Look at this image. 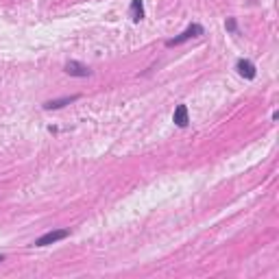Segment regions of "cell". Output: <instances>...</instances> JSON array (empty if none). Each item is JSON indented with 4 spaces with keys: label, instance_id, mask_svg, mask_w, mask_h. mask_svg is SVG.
Listing matches in <instances>:
<instances>
[{
    "label": "cell",
    "instance_id": "1",
    "mask_svg": "<svg viewBox=\"0 0 279 279\" xmlns=\"http://www.w3.org/2000/svg\"><path fill=\"white\" fill-rule=\"evenodd\" d=\"M205 31H203V26L201 24H190L187 26L186 31H183V33H179L177 37H172V39H168V42H166V48H172V46H181V44H186V42H190V39H194V37H201V35H203Z\"/></svg>",
    "mask_w": 279,
    "mask_h": 279
},
{
    "label": "cell",
    "instance_id": "2",
    "mask_svg": "<svg viewBox=\"0 0 279 279\" xmlns=\"http://www.w3.org/2000/svg\"><path fill=\"white\" fill-rule=\"evenodd\" d=\"M70 235L68 229H52V231H46L44 235H39L37 240H35V247H48V244H55V242H61V240H65Z\"/></svg>",
    "mask_w": 279,
    "mask_h": 279
},
{
    "label": "cell",
    "instance_id": "3",
    "mask_svg": "<svg viewBox=\"0 0 279 279\" xmlns=\"http://www.w3.org/2000/svg\"><path fill=\"white\" fill-rule=\"evenodd\" d=\"M63 72L65 74H70V77H77V78H85V77H90L92 74V70L87 68L85 63H81V61H68V63L63 65Z\"/></svg>",
    "mask_w": 279,
    "mask_h": 279
},
{
    "label": "cell",
    "instance_id": "4",
    "mask_svg": "<svg viewBox=\"0 0 279 279\" xmlns=\"http://www.w3.org/2000/svg\"><path fill=\"white\" fill-rule=\"evenodd\" d=\"M235 70L240 72V77H244V78H255V74H257V70H255V63L253 61H248V59H238L235 61Z\"/></svg>",
    "mask_w": 279,
    "mask_h": 279
},
{
    "label": "cell",
    "instance_id": "5",
    "mask_svg": "<svg viewBox=\"0 0 279 279\" xmlns=\"http://www.w3.org/2000/svg\"><path fill=\"white\" fill-rule=\"evenodd\" d=\"M172 122L179 126V129H186L187 122H190V113H187V105H177L172 113Z\"/></svg>",
    "mask_w": 279,
    "mask_h": 279
},
{
    "label": "cell",
    "instance_id": "6",
    "mask_svg": "<svg viewBox=\"0 0 279 279\" xmlns=\"http://www.w3.org/2000/svg\"><path fill=\"white\" fill-rule=\"evenodd\" d=\"M74 100H78V94L63 96V98H55V100H48V103H44V109H46V111H52V109H61V107H65V105L74 103Z\"/></svg>",
    "mask_w": 279,
    "mask_h": 279
},
{
    "label": "cell",
    "instance_id": "7",
    "mask_svg": "<svg viewBox=\"0 0 279 279\" xmlns=\"http://www.w3.org/2000/svg\"><path fill=\"white\" fill-rule=\"evenodd\" d=\"M129 16H131V20H133V22H142L144 20V0H131Z\"/></svg>",
    "mask_w": 279,
    "mask_h": 279
},
{
    "label": "cell",
    "instance_id": "8",
    "mask_svg": "<svg viewBox=\"0 0 279 279\" xmlns=\"http://www.w3.org/2000/svg\"><path fill=\"white\" fill-rule=\"evenodd\" d=\"M225 29L229 31V33H235V31H238V22H235V17H227Z\"/></svg>",
    "mask_w": 279,
    "mask_h": 279
},
{
    "label": "cell",
    "instance_id": "9",
    "mask_svg": "<svg viewBox=\"0 0 279 279\" xmlns=\"http://www.w3.org/2000/svg\"><path fill=\"white\" fill-rule=\"evenodd\" d=\"M0 262H4V255H0Z\"/></svg>",
    "mask_w": 279,
    "mask_h": 279
}]
</instances>
